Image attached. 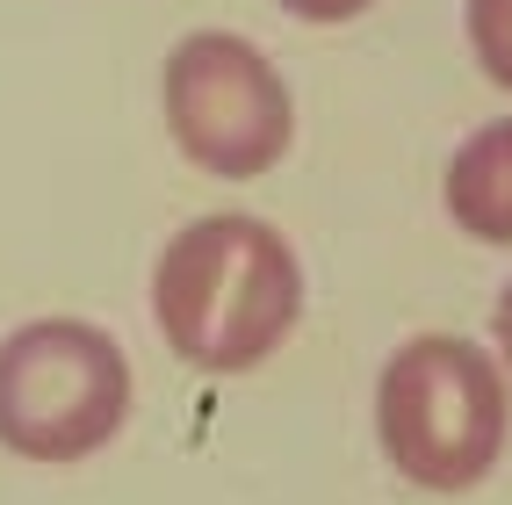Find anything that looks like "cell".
Listing matches in <instances>:
<instances>
[{"label":"cell","mask_w":512,"mask_h":505,"mask_svg":"<svg viewBox=\"0 0 512 505\" xmlns=\"http://www.w3.org/2000/svg\"><path fill=\"white\" fill-rule=\"evenodd\" d=\"M130 354L94 318H29L0 340V448L22 462H87L130 426Z\"/></svg>","instance_id":"cell-3"},{"label":"cell","mask_w":512,"mask_h":505,"mask_svg":"<svg viewBox=\"0 0 512 505\" xmlns=\"http://www.w3.org/2000/svg\"><path fill=\"white\" fill-rule=\"evenodd\" d=\"M159 116L188 166L260 181L296 145V94L282 65L238 29H188L159 65Z\"/></svg>","instance_id":"cell-4"},{"label":"cell","mask_w":512,"mask_h":505,"mask_svg":"<svg viewBox=\"0 0 512 505\" xmlns=\"http://www.w3.org/2000/svg\"><path fill=\"white\" fill-rule=\"evenodd\" d=\"M152 325L195 376H253L303 325V260L289 231L246 210L181 224L152 260Z\"/></svg>","instance_id":"cell-1"},{"label":"cell","mask_w":512,"mask_h":505,"mask_svg":"<svg viewBox=\"0 0 512 505\" xmlns=\"http://www.w3.org/2000/svg\"><path fill=\"white\" fill-rule=\"evenodd\" d=\"M275 8H282L289 22H311V29H339V22L368 15L375 0H275Z\"/></svg>","instance_id":"cell-7"},{"label":"cell","mask_w":512,"mask_h":505,"mask_svg":"<svg viewBox=\"0 0 512 505\" xmlns=\"http://www.w3.org/2000/svg\"><path fill=\"white\" fill-rule=\"evenodd\" d=\"M375 448L419 491H476L512 448V383L484 340L412 332L375 376Z\"/></svg>","instance_id":"cell-2"},{"label":"cell","mask_w":512,"mask_h":505,"mask_svg":"<svg viewBox=\"0 0 512 505\" xmlns=\"http://www.w3.org/2000/svg\"><path fill=\"white\" fill-rule=\"evenodd\" d=\"M462 37L476 73L498 94H512V0H462Z\"/></svg>","instance_id":"cell-6"},{"label":"cell","mask_w":512,"mask_h":505,"mask_svg":"<svg viewBox=\"0 0 512 505\" xmlns=\"http://www.w3.org/2000/svg\"><path fill=\"white\" fill-rule=\"evenodd\" d=\"M440 202L462 239L512 253V116L476 123L455 145L448 174H440Z\"/></svg>","instance_id":"cell-5"},{"label":"cell","mask_w":512,"mask_h":505,"mask_svg":"<svg viewBox=\"0 0 512 505\" xmlns=\"http://www.w3.org/2000/svg\"><path fill=\"white\" fill-rule=\"evenodd\" d=\"M491 354H498L505 383H512V282H505V289H498V303H491Z\"/></svg>","instance_id":"cell-8"}]
</instances>
